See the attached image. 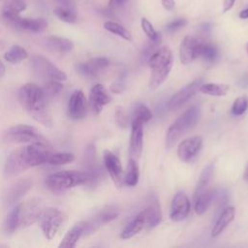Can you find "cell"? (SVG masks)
<instances>
[{
	"label": "cell",
	"mask_w": 248,
	"mask_h": 248,
	"mask_svg": "<svg viewBox=\"0 0 248 248\" xmlns=\"http://www.w3.org/2000/svg\"><path fill=\"white\" fill-rule=\"evenodd\" d=\"M161 3L166 11H172L175 7L174 0H161Z\"/></svg>",
	"instance_id": "obj_45"
},
{
	"label": "cell",
	"mask_w": 248,
	"mask_h": 248,
	"mask_svg": "<svg viewBox=\"0 0 248 248\" xmlns=\"http://www.w3.org/2000/svg\"><path fill=\"white\" fill-rule=\"evenodd\" d=\"M104 28L116 35V36H119L120 38L126 40V41H132V34L130 33V31H128V29H126L123 25L115 22V21H112V20H108L104 23Z\"/></svg>",
	"instance_id": "obj_32"
},
{
	"label": "cell",
	"mask_w": 248,
	"mask_h": 248,
	"mask_svg": "<svg viewBox=\"0 0 248 248\" xmlns=\"http://www.w3.org/2000/svg\"><path fill=\"white\" fill-rule=\"evenodd\" d=\"M105 168L117 187H121L124 183L123 170L119 158L111 151L105 150L103 153Z\"/></svg>",
	"instance_id": "obj_15"
},
{
	"label": "cell",
	"mask_w": 248,
	"mask_h": 248,
	"mask_svg": "<svg viewBox=\"0 0 248 248\" xmlns=\"http://www.w3.org/2000/svg\"><path fill=\"white\" fill-rule=\"evenodd\" d=\"M201 117V108L193 106L186 109L178 118L169 127L166 136V145L171 148L178 140L189 130L194 128Z\"/></svg>",
	"instance_id": "obj_4"
},
{
	"label": "cell",
	"mask_w": 248,
	"mask_h": 248,
	"mask_svg": "<svg viewBox=\"0 0 248 248\" xmlns=\"http://www.w3.org/2000/svg\"><path fill=\"white\" fill-rule=\"evenodd\" d=\"M19 204V228H26L37 222L43 211V205L38 199H29Z\"/></svg>",
	"instance_id": "obj_10"
},
{
	"label": "cell",
	"mask_w": 248,
	"mask_h": 248,
	"mask_svg": "<svg viewBox=\"0 0 248 248\" xmlns=\"http://www.w3.org/2000/svg\"><path fill=\"white\" fill-rule=\"evenodd\" d=\"M213 172H214V163H210L202 170V171L199 177L194 196L200 194L203 190L210 187V183H211V180L213 177Z\"/></svg>",
	"instance_id": "obj_28"
},
{
	"label": "cell",
	"mask_w": 248,
	"mask_h": 248,
	"mask_svg": "<svg viewBox=\"0 0 248 248\" xmlns=\"http://www.w3.org/2000/svg\"><path fill=\"white\" fill-rule=\"evenodd\" d=\"M202 82V78L195 79L194 81L190 82L189 84L178 90L175 94H173L168 104L169 109L174 110L183 106L189 99H191L197 93V91L200 89Z\"/></svg>",
	"instance_id": "obj_14"
},
{
	"label": "cell",
	"mask_w": 248,
	"mask_h": 248,
	"mask_svg": "<svg viewBox=\"0 0 248 248\" xmlns=\"http://www.w3.org/2000/svg\"><path fill=\"white\" fill-rule=\"evenodd\" d=\"M44 46L46 49L57 53H67L73 50L74 44L67 38L59 36H49L44 40Z\"/></svg>",
	"instance_id": "obj_23"
},
{
	"label": "cell",
	"mask_w": 248,
	"mask_h": 248,
	"mask_svg": "<svg viewBox=\"0 0 248 248\" xmlns=\"http://www.w3.org/2000/svg\"><path fill=\"white\" fill-rule=\"evenodd\" d=\"M53 13L60 20L67 23H75L78 20L77 12L73 9L59 6L53 10Z\"/></svg>",
	"instance_id": "obj_36"
},
{
	"label": "cell",
	"mask_w": 248,
	"mask_h": 248,
	"mask_svg": "<svg viewBox=\"0 0 248 248\" xmlns=\"http://www.w3.org/2000/svg\"><path fill=\"white\" fill-rule=\"evenodd\" d=\"M57 2L59 4H61L62 7L76 10V6H75V1L74 0H57Z\"/></svg>",
	"instance_id": "obj_47"
},
{
	"label": "cell",
	"mask_w": 248,
	"mask_h": 248,
	"mask_svg": "<svg viewBox=\"0 0 248 248\" xmlns=\"http://www.w3.org/2000/svg\"><path fill=\"white\" fill-rule=\"evenodd\" d=\"M84 233V221L75 224L64 235L62 241L59 244L61 248L75 247L80 236Z\"/></svg>",
	"instance_id": "obj_27"
},
{
	"label": "cell",
	"mask_w": 248,
	"mask_h": 248,
	"mask_svg": "<svg viewBox=\"0 0 248 248\" xmlns=\"http://www.w3.org/2000/svg\"><path fill=\"white\" fill-rule=\"evenodd\" d=\"M201 43L198 38L191 35H187L183 38L179 46V58L182 64H190L199 57Z\"/></svg>",
	"instance_id": "obj_16"
},
{
	"label": "cell",
	"mask_w": 248,
	"mask_h": 248,
	"mask_svg": "<svg viewBox=\"0 0 248 248\" xmlns=\"http://www.w3.org/2000/svg\"><path fill=\"white\" fill-rule=\"evenodd\" d=\"M32 179L25 177L10 185L3 194V203L9 207L16 204L32 187Z\"/></svg>",
	"instance_id": "obj_11"
},
{
	"label": "cell",
	"mask_w": 248,
	"mask_h": 248,
	"mask_svg": "<svg viewBox=\"0 0 248 248\" xmlns=\"http://www.w3.org/2000/svg\"><path fill=\"white\" fill-rule=\"evenodd\" d=\"M28 56L27 51L24 47L18 45L13 46L8 51L5 52L4 58L6 61H8L11 64H17L21 62L22 60L26 59Z\"/></svg>",
	"instance_id": "obj_30"
},
{
	"label": "cell",
	"mask_w": 248,
	"mask_h": 248,
	"mask_svg": "<svg viewBox=\"0 0 248 248\" xmlns=\"http://www.w3.org/2000/svg\"><path fill=\"white\" fill-rule=\"evenodd\" d=\"M147 61L151 69L148 85L155 90L167 79L172 68V52L169 46H160L150 54Z\"/></svg>",
	"instance_id": "obj_2"
},
{
	"label": "cell",
	"mask_w": 248,
	"mask_h": 248,
	"mask_svg": "<svg viewBox=\"0 0 248 248\" xmlns=\"http://www.w3.org/2000/svg\"><path fill=\"white\" fill-rule=\"evenodd\" d=\"M115 121H116V124L122 128V129H125L127 128L128 126V121H129V118L127 116V114L125 113L124 109L120 107H117L116 109H115Z\"/></svg>",
	"instance_id": "obj_43"
},
{
	"label": "cell",
	"mask_w": 248,
	"mask_h": 248,
	"mask_svg": "<svg viewBox=\"0 0 248 248\" xmlns=\"http://www.w3.org/2000/svg\"><path fill=\"white\" fill-rule=\"evenodd\" d=\"M29 168L31 167L28 163L26 148L19 147L13 150L7 157L4 166V175L6 177H14L19 175Z\"/></svg>",
	"instance_id": "obj_9"
},
{
	"label": "cell",
	"mask_w": 248,
	"mask_h": 248,
	"mask_svg": "<svg viewBox=\"0 0 248 248\" xmlns=\"http://www.w3.org/2000/svg\"><path fill=\"white\" fill-rule=\"evenodd\" d=\"M248 109V96L247 95H241L237 97L232 106V113L233 115L239 116L246 112Z\"/></svg>",
	"instance_id": "obj_40"
},
{
	"label": "cell",
	"mask_w": 248,
	"mask_h": 248,
	"mask_svg": "<svg viewBox=\"0 0 248 248\" xmlns=\"http://www.w3.org/2000/svg\"><path fill=\"white\" fill-rule=\"evenodd\" d=\"M3 141L6 143H33L38 141H47L36 128L19 124L7 129L3 135Z\"/></svg>",
	"instance_id": "obj_6"
},
{
	"label": "cell",
	"mask_w": 248,
	"mask_h": 248,
	"mask_svg": "<svg viewBox=\"0 0 248 248\" xmlns=\"http://www.w3.org/2000/svg\"><path fill=\"white\" fill-rule=\"evenodd\" d=\"M245 48H246V51H247V53H248V42H247L246 45H245Z\"/></svg>",
	"instance_id": "obj_53"
},
{
	"label": "cell",
	"mask_w": 248,
	"mask_h": 248,
	"mask_svg": "<svg viewBox=\"0 0 248 248\" xmlns=\"http://www.w3.org/2000/svg\"><path fill=\"white\" fill-rule=\"evenodd\" d=\"M75 160V155L69 152H52L47 160V163L53 166H61L71 163Z\"/></svg>",
	"instance_id": "obj_38"
},
{
	"label": "cell",
	"mask_w": 248,
	"mask_h": 248,
	"mask_svg": "<svg viewBox=\"0 0 248 248\" xmlns=\"http://www.w3.org/2000/svg\"><path fill=\"white\" fill-rule=\"evenodd\" d=\"M187 23H188V20L186 18H176L166 25V30H168L169 32H174L179 30L180 28L185 27Z\"/></svg>",
	"instance_id": "obj_44"
},
{
	"label": "cell",
	"mask_w": 248,
	"mask_h": 248,
	"mask_svg": "<svg viewBox=\"0 0 248 248\" xmlns=\"http://www.w3.org/2000/svg\"><path fill=\"white\" fill-rule=\"evenodd\" d=\"M4 74H5V66H4V64L2 63V61L0 60V78L3 77Z\"/></svg>",
	"instance_id": "obj_51"
},
{
	"label": "cell",
	"mask_w": 248,
	"mask_h": 248,
	"mask_svg": "<svg viewBox=\"0 0 248 248\" xmlns=\"http://www.w3.org/2000/svg\"><path fill=\"white\" fill-rule=\"evenodd\" d=\"M202 146V138L193 136L182 140L177 147V156L182 162H190L200 152Z\"/></svg>",
	"instance_id": "obj_17"
},
{
	"label": "cell",
	"mask_w": 248,
	"mask_h": 248,
	"mask_svg": "<svg viewBox=\"0 0 248 248\" xmlns=\"http://www.w3.org/2000/svg\"><path fill=\"white\" fill-rule=\"evenodd\" d=\"M140 179V169L136 159L131 158L128 163L127 173L124 177V183L130 187H134L138 184Z\"/></svg>",
	"instance_id": "obj_31"
},
{
	"label": "cell",
	"mask_w": 248,
	"mask_h": 248,
	"mask_svg": "<svg viewBox=\"0 0 248 248\" xmlns=\"http://www.w3.org/2000/svg\"><path fill=\"white\" fill-rule=\"evenodd\" d=\"M127 0H109L108 1V7L109 8H117L120 5H122L123 3H125Z\"/></svg>",
	"instance_id": "obj_49"
},
{
	"label": "cell",
	"mask_w": 248,
	"mask_h": 248,
	"mask_svg": "<svg viewBox=\"0 0 248 248\" xmlns=\"http://www.w3.org/2000/svg\"><path fill=\"white\" fill-rule=\"evenodd\" d=\"M235 215V209L233 206L226 207L222 213L218 216L213 228L211 230V236L217 237L219 234L223 232V231L231 224Z\"/></svg>",
	"instance_id": "obj_26"
},
{
	"label": "cell",
	"mask_w": 248,
	"mask_h": 248,
	"mask_svg": "<svg viewBox=\"0 0 248 248\" xmlns=\"http://www.w3.org/2000/svg\"><path fill=\"white\" fill-rule=\"evenodd\" d=\"M110 90H111L113 93L119 94V93H121V92L124 90V84L121 83V82H119V81H117V82L111 84Z\"/></svg>",
	"instance_id": "obj_46"
},
{
	"label": "cell",
	"mask_w": 248,
	"mask_h": 248,
	"mask_svg": "<svg viewBox=\"0 0 248 248\" xmlns=\"http://www.w3.org/2000/svg\"><path fill=\"white\" fill-rule=\"evenodd\" d=\"M244 179L245 180H247L248 181V164H247V166H246V168H245V170H244Z\"/></svg>",
	"instance_id": "obj_52"
},
{
	"label": "cell",
	"mask_w": 248,
	"mask_h": 248,
	"mask_svg": "<svg viewBox=\"0 0 248 248\" xmlns=\"http://www.w3.org/2000/svg\"><path fill=\"white\" fill-rule=\"evenodd\" d=\"M18 99L33 119L44 126H52V115L42 87L36 83H25L18 91Z\"/></svg>",
	"instance_id": "obj_1"
},
{
	"label": "cell",
	"mask_w": 248,
	"mask_h": 248,
	"mask_svg": "<svg viewBox=\"0 0 248 248\" xmlns=\"http://www.w3.org/2000/svg\"><path fill=\"white\" fill-rule=\"evenodd\" d=\"M140 26L150 41L161 42V34L155 30L152 23L146 17H142L140 19Z\"/></svg>",
	"instance_id": "obj_39"
},
{
	"label": "cell",
	"mask_w": 248,
	"mask_h": 248,
	"mask_svg": "<svg viewBox=\"0 0 248 248\" xmlns=\"http://www.w3.org/2000/svg\"><path fill=\"white\" fill-rule=\"evenodd\" d=\"M118 216V209L114 206H107L100 210L91 220L84 221V233L94 232L100 226L114 220Z\"/></svg>",
	"instance_id": "obj_18"
},
{
	"label": "cell",
	"mask_w": 248,
	"mask_h": 248,
	"mask_svg": "<svg viewBox=\"0 0 248 248\" xmlns=\"http://www.w3.org/2000/svg\"><path fill=\"white\" fill-rule=\"evenodd\" d=\"M216 197V190L211 187L203 190L200 194L194 196L195 201V211L197 214L202 215L203 214L213 202Z\"/></svg>",
	"instance_id": "obj_25"
},
{
	"label": "cell",
	"mask_w": 248,
	"mask_h": 248,
	"mask_svg": "<svg viewBox=\"0 0 248 248\" xmlns=\"http://www.w3.org/2000/svg\"><path fill=\"white\" fill-rule=\"evenodd\" d=\"M238 16H239V18H241V19H247V18H248V7L245 8V9H243V10H241V11L239 12Z\"/></svg>",
	"instance_id": "obj_50"
},
{
	"label": "cell",
	"mask_w": 248,
	"mask_h": 248,
	"mask_svg": "<svg viewBox=\"0 0 248 248\" xmlns=\"http://www.w3.org/2000/svg\"><path fill=\"white\" fill-rule=\"evenodd\" d=\"M235 0H224L223 1V13L229 12L234 5Z\"/></svg>",
	"instance_id": "obj_48"
},
{
	"label": "cell",
	"mask_w": 248,
	"mask_h": 248,
	"mask_svg": "<svg viewBox=\"0 0 248 248\" xmlns=\"http://www.w3.org/2000/svg\"><path fill=\"white\" fill-rule=\"evenodd\" d=\"M191 203L188 197L183 192H177L171 202L170 217L172 221L180 222L184 220L190 212Z\"/></svg>",
	"instance_id": "obj_19"
},
{
	"label": "cell",
	"mask_w": 248,
	"mask_h": 248,
	"mask_svg": "<svg viewBox=\"0 0 248 248\" xmlns=\"http://www.w3.org/2000/svg\"><path fill=\"white\" fill-rule=\"evenodd\" d=\"M133 116H134L133 117L134 119H137L140 121L142 124H144V123H147L149 120H151L152 112L145 105L140 104L135 108Z\"/></svg>",
	"instance_id": "obj_41"
},
{
	"label": "cell",
	"mask_w": 248,
	"mask_h": 248,
	"mask_svg": "<svg viewBox=\"0 0 248 248\" xmlns=\"http://www.w3.org/2000/svg\"><path fill=\"white\" fill-rule=\"evenodd\" d=\"M68 116L73 120H80L86 116L87 101L82 90H75L68 101Z\"/></svg>",
	"instance_id": "obj_13"
},
{
	"label": "cell",
	"mask_w": 248,
	"mask_h": 248,
	"mask_svg": "<svg viewBox=\"0 0 248 248\" xmlns=\"http://www.w3.org/2000/svg\"><path fill=\"white\" fill-rule=\"evenodd\" d=\"M217 56H218V49L214 45L210 43H202V42L201 43L199 57H202L206 61L213 62L216 60Z\"/></svg>",
	"instance_id": "obj_37"
},
{
	"label": "cell",
	"mask_w": 248,
	"mask_h": 248,
	"mask_svg": "<svg viewBox=\"0 0 248 248\" xmlns=\"http://www.w3.org/2000/svg\"><path fill=\"white\" fill-rule=\"evenodd\" d=\"M230 86L225 83H216V82H208L201 84L200 91L205 95L209 96H225L227 95Z\"/></svg>",
	"instance_id": "obj_29"
},
{
	"label": "cell",
	"mask_w": 248,
	"mask_h": 248,
	"mask_svg": "<svg viewBox=\"0 0 248 248\" xmlns=\"http://www.w3.org/2000/svg\"><path fill=\"white\" fill-rule=\"evenodd\" d=\"M110 101L111 97L103 84L97 83L92 86L89 93V104L95 114H99Z\"/></svg>",
	"instance_id": "obj_20"
},
{
	"label": "cell",
	"mask_w": 248,
	"mask_h": 248,
	"mask_svg": "<svg viewBox=\"0 0 248 248\" xmlns=\"http://www.w3.org/2000/svg\"><path fill=\"white\" fill-rule=\"evenodd\" d=\"M42 89L46 99L48 102L54 99L57 95H59V93L63 89V84L60 82V80H48L46 81Z\"/></svg>",
	"instance_id": "obj_35"
},
{
	"label": "cell",
	"mask_w": 248,
	"mask_h": 248,
	"mask_svg": "<svg viewBox=\"0 0 248 248\" xmlns=\"http://www.w3.org/2000/svg\"><path fill=\"white\" fill-rule=\"evenodd\" d=\"M109 65V60L105 57H95L78 65V71L86 78H96Z\"/></svg>",
	"instance_id": "obj_21"
},
{
	"label": "cell",
	"mask_w": 248,
	"mask_h": 248,
	"mask_svg": "<svg viewBox=\"0 0 248 248\" xmlns=\"http://www.w3.org/2000/svg\"><path fill=\"white\" fill-rule=\"evenodd\" d=\"M162 220V212L157 202L151 203V205L145 207L143 210L139 212L136 217L124 228L120 237L128 239L136 234L140 233L145 229H151L157 226Z\"/></svg>",
	"instance_id": "obj_3"
},
{
	"label": "cell",
	"mask_w": 248,
	"mask_h": 248,
	"mask_svg": "<svg viewBox=\"0 0 248 248\" xmlns=\"http://www.w3.org/2000/svg\"><path fill=\"white\" fill-rule=\"evenodd\" d=\"M18 228H19V204L16 203L7 215L5 229L7 232L12 233L15 231H16Z\"/></svg>",
	"instance_id": "obj_33"
},
{
	"label": "cell",
	"mask_w": 248,
	"mask_h": 248,
	"mask_svg": "<svg viewBox=\"0 0 248 248\" xmlns=\"http://www.w3.org/2000/svg\"><path fill=\"white\" fill-rule=\"evenodd\" d=\"M30 66L33 74L46 81L48 80H66V74L55 66L50 60L43 55H33L30 60Z\"/></svg>",
	"instance_id": "obj_7"
},
{
	"label": "cell",
	"mask_w": 248,
	"mask_h": 248,
	"mask_svg": "<svg viewBox=\"0 0 248 248\" xmlns=\"http://www.w3.org/2000/svg\"><path fill=\"white\" fill-rule=\"evenodd\" d=\"M3 46H4V44H3V43L0 41V48H1Z\"/></svg>",
	"instance_id": "obj_54"
},
{
	"label": "cell",
	"mask_w": 248,
	"mask_h": 248,
	"mask_svg": "<svg viewBox=\"0 0 248 248\" xmlns=\"http://www.w3.org/2000/svg\"><path fill=\"white\" fill-rule=\"evenodd\" d=\"M142 123L137 119L132 120L131 136H130V154L132 158L138 159L142 152L143 144V130Z\"/></svg>",
	"instance_id": "obj_22"
},
{
	"label": "cell",
	"mask_w": 248,
	"mask_h": 248,
	"mask_svg": "<svg viewBox=\"0 0 248 248\" xmlns=\"http://www.w3.org/2000/svg\"><path fill=\"white\" fill-rule=\"evenodd\" d=\"M87 181L85 171L59 170L47 176L46 185L54 192H62L73 187L83 185Z\"/></svg>",
	"instance_id": "obj_5"
},
{
	"label": "cell",
	"mask_w": 248,
	"mask_h": 248,
	"mask_svg": "<svg viewBox=\"0 0 248 248\" xmlns=\"http://www.w3.org/2000/svg\"><path fill=\"white\" fill-rule=\"evenodd\" d=\"M63 220L64 214L58 208L46 207L43 209L38 221L40 223L41 230L46 239L51 240L55 236Z\"/></svg>",
	"instance_id": "obj_8"
},
{
	"label": "cell",
	"mask_w": 248,
	"mask_h": 248,
	"mask_svg": "<svg viewBox=\"0 0 248 248\" xmlns=\"http://www.w3.org/2000/svg\"><path fill=\"white\" fill-rule=\"evenodd\" d=\"M83 165L85 169L91 168L95 165H97L96 160V149L94 144H88L85 148L84 157H83Z\"/></svg>",
	"instance_id": "obj_42"
},
{
	"label": "cell",
	"mask_w": 248,
	"mask_h": 248,
	"mask_svg": "<svg viewBox=\"0 0 248 248\" xmlns=\"http://www.w3.org/2000/svg\"><path fill=\"white\" fill-rule=\"evenodd\" d=\"M25 148L30 167H36L47 163V160L50 154L52 153L47 141H38L29 143V145L25 146Z\"/></svg>",
	"instance_id": "obj_12"
},
{
	"label": "cell",
	"mask_w": 248,
	"mask_h": 248,
	"mask_svg": "<svg viewBox=\"0 0 248 248\" xmlns=\"http://www.w3.org/2000/svg\"><path fill=\"white\" fill-rule=\"evenodd\" d=\"M27 7L25 0H8L2 9V16L19 15Z\"/></svg>",
	"instance_id": "obj_34"
},
{
	"label": "cell",
	"mask_w": 248,
	"mask_h": 248,
	"mask_svg": "<svg viewBox=\"0 0 248 248\" xmlns=\"http://www.w3.org/2000/svg\"><path fill=\"white\" fill-rule=\"evenodd\" d=\"M17 29L33 32V33H40L46 29L47 21L45 18H27V17H19L14 25Z\"/></svg>",
	"instance_id": "obj_24"
}]
</instances>
